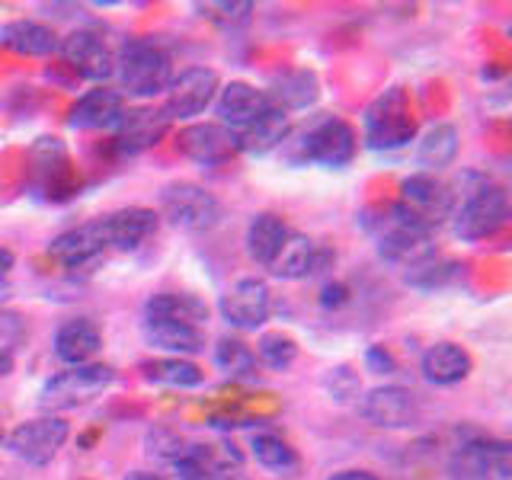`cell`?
Wrapping results in <instances>:
<instances>
[{
  "mask_svg": "<svg viewBox=\"0 0 512 480\" xmlns=\"http://www.w3.org/2000/svg\"><path fill=\"white\" fill-rule=\"evenodd\" d=\"M215 365L224 375L231 378H256V356L244 340H234V336H224L215 346Z\"/></svg>",
  "mask_w": 512,
  "mask_h": 480,
  "instance_id": "d6a6232c",
  "label": "cell"
},
{
  "mask_svg": "<svg viewBox=\"0 0 512 480\" xmlns=\"http://www.w3.org/2000/svg\"><path fill=\"white\" fill-rule=\"evenodd\" d=\"M250 448H253L256 464H263L266 471L285 474V471L298 468V452L282 436H276V432H256V436L250 439Z\"/></svg>",
  "mask_w": 512,
  "mask_h": 480,
  "instance_id": "1f68e13d",
  "label": "cell"
},
{
  "mask_svg": "<svg viewBox=\"0 0 512 480\" xmlns=\"http://www.w3.org/2000/svg\"><path fill=\"white\" fill-rule=\"evenodd\" d=\"M359 413L368 423L378 429H413L420 423V404L416 397L397 384H384V388H375L362 397Z\"/></svg>",
  "mask_w": 512,
  "mask_h": 480,
  "instance_id": "4fadbf2b",
  "label": "cell"
},
{
  "mask_svg": "<svg viewBox=\"0 0 512 480\" xmlns=\"http://www.w3.org/2000/svg\"><path fill=\"white\" fill-rule=\"evenodd\" d=\"M362 228L372 234L378 253L394 266L410 269L436 253V247H432V228L416 215H410L400 202L368 208L362 215Z\"/></svg>",
  "mask_w": 512,
  "mask_h": 480,
  "instance_id": "6da1fadb",
  "label": "cell"
},
{
  "mask_svg": "<svg viewBox=\"0 0 512 480\" xmlns=\"http://www.w3.org/2000/svg\"><path fill=\"white\" fill-rule=\"evenodd\" d=\"M0 45L26 58H45L58 52V36L52 26L39 20H10L7 26H0Z\"/></svg>",
  "mask_w": 512,
  "mask_h": 480,
  "instance_id": "484cf974",
  "label": "cell"
},
{
  "mask_svg": "<svg viewBox=\"0 0 512 480\" xmlns=\"http://www.w3.org/2000/svg\"><path fill=\"white\" fill-rule=\"evenodd\" d=\"M288 132H292V122H288L285 112L269 109L263 119H256L253 125L240 128V132H234L231 138H234V148L244 151V154H269V151L282 148Z\"/></svg>",
  "mask_w": 512,
  "mask_h": 480,
  "instance_id": "4316f807",
  "label": "cell"
},
{
  "mask_svg": "<svg viewBox=\"0 0 512 480\" xmlns=\"http://www.w3.org/2000/svg\"><path fill=\"white\" fill-rule=\"evenodd\" d=\"M13 269V253L10 250H0V276L7 279V272Z\"/></svg>",
  "mask_w": 512,
  "mask_h": 480,
  "instance_id": "b9f144b4",
  "label": "cell"
},
{
  "mask_svg": "<svg viewBox=\"0 0 512 480\" xmlns=\"http://www.w3.org/2000/svg\"><path fill=\"white\" fill-rule=\"evenodd\" d=\"M7 292H10V285H7V279H4V276H0V301L7 298Z\"/></svg>",
  "mask_w": 512,
  "mask_h": 480,
  "instance_id": "ee69618b",
  "label": "cell"
},
{
  "mask_svg": "<svg viewBox=\"0 0 512 480\" xmlns=\"http://www.w3.org/2000/svg\"><path fill=\"white\" fill-rule=\"evenodd\" d=\"M400 205L407 208L410 215H416L423 224L429 228H436L439 221H445L452 215V205H455V192L448 189L442 180L429 173H416V176H407L404 183H400Z\"/></svg>",
  "mask_w": 512,
  "mask_h": 480,
  "instance_id": "5bb4252c",
  "label": "cell"
},
{
  "mask_svg": "<svg viewBox=\"0 0 512 480\" xmlns=\"http://www.w3.org/2000/svg\"><path fill=\"white\" fill-rule=\"evenodd\" d=\"M68 436H71V426L64 423L61 416H36V420H26L16 426L4 442L20 461L42 468V464H48L61 452V445L68 442Z\"/></svg>",
  "mask_w": 512,
  "mask_h": 480,
  "instance_id": "9c48e42d",
  "label": "cell"
},
{
  "mask_svg": "<svg viewBox=\"0 0 512 480\" xmlns=\"http://www.w3.org/2000/svg\"><path fill=\"white\" fill-rule=\"evenodd\" d=\"M253 4L250 0H205V4H196V13L202 20L215 23L218 29H244L253 20Z\"/></svg>",
  "mask_w": 512,
  "mask_h": 480,
  "instance_id": "836d02e7",
  "label": "cell"
},
{
  "mask_svg": "<svg viewBox=\"0 0 512 480\" xmlns=\"http://www.w3.org/2000/svg\"><path fill=\"white\" fill-rule=\"evenodd\" d=\"M365 144L375 151H397L413 141L416 116L410 106V93L404 87L384 90L378 100L365 109Z\"/></svg>",
  "mask_w": 512,
  "mask_h": 480,
  "instance_id": "5b68a950",
  "label": "cell"
},
{
  "mask_svg": "<svg viewBox=\"0 0 512 480\" xmlns=\"http://www.w3.org/2000/svg\"><path fill=\"white\" fill-rule=\"evenodd\" d=\"M359 151V135L340 116H314L298 132H288L282 154L288 164H317V167H349Z\"/></svg>",
  "mask_w": 512,
  "mask_h": 480,
  "instance_id": "7a4b0ae2",
  "label": "cell"
},
{
  "mask_svg": "<svg viewBox=\"0 0 512 480\" xmlns=\"http://www.w3.org/2000/svg\"><path fill=\"white\" fill-rule=\"evenodd\" d=\"M189 442L192 439H186L183 432L167 429V426H154L148 436H144V448H148V455L157 458V461H164V464L180 461L186 455Z\"/></svg>",
  "mask_w": 512,
  "mask_h": 480,
  "instance_id": "8d00e7d4",
  "label": "cell"
},
{
  "mask_svg": "<svg viewBox=\"0 0 512 480\" xmlns=\"http://www.w3.org/2000/svg\"><path fill=\"white\" fill-rule=\"evenodd\" d=\"M116 381V372L109 365L90 362V365H74L68 372H58L45 381L42 388V407L48 410H71L103 394L109 384Z\"/></svg>",
  "mask_w": 512,
  "mask_h": 480,
  "instance_id": "ba28073f",
  "label": "cell"
},
{
  "mask_svg": "<svg viewBox=\"0 0 512 480\" xmlns=\"http://www.w3.org/2000/svg\"><path fill=\"white\" fill-rule=\"evenodd\" d=\"M119 84L128 96H141V100H151L160 96L173 80L170 71V55L151 39H128L119 55H116V71Z\"/></svg>",
  "mask_w": 512,
  "mask_h": 480,
  "instance_id": "277c9868",
  "label": "cell"
},
{
  "mask_svg": "<svg viewBox=\"0 0 512 480\" xmlns=\"http://www.w3.org/2000/svg\"><path fill=\"white\" fill-rule=\"evenodd\" d=\"M141 372L148 381L164 384V388H199L205 381V372L189 359H176V356H160V359H148L141 362Z\"/></svg>",
  "mask_w": 512,
  "mask_h": 480,
  "instance_id": "f546056e",
  "label": "cell"
},
{
  "mask_svg": "<svg viewBox=\"0 0 512 480\" xmlns=\"http://www.w3.org/2000/svg\"><path fill=\"white\" fill-rule=\"evenodd\" d=\"M125 112V100L119 90L96 87L87 90L84 96H77V103L71 106V125L80 132H96V128H112Z\"/></svg>",
  "mask_w": 512,
  "mask_h": 480,
  "instance_id": "7402d4cb",
  "label": "cell"
},
{
  "mask_svg": "<svg viewBox=\"0 0 512 480\" xmlns=\"http://www.w3.org/2000/svg\"><path fill=\"white\" fill-rule=\"evenodd\" d=\"M452 480H509L512 477V448L503 439L474 436L461 442L448 458Z\"/></svg>",
  "mask_w": 512,
  "mask_h": 480,
  "instance_id": "52a82bcc",
  "label": "cell"
},
{
  "mask_svg": "<svg viewBox=\"0 0 512 480\" xmlns=\"http://www.w3.org/2000/svg\"><path fill=\"white\" fill-rule=\"evenodd\" d=\"M218 311L237 330H260L272 314V292L263 279H237L218 298Z\"/></svg>",
  "mask_w": 512,
  "mask_h": 480,
  "instance_id": "7c38bea8",
  "label": "cell"
},
{
  "mask_svg": "<svg viewBox=\"0 0 512 480\" xmlns=\"http://www.w3.org/2000/svg\"><path fill=\"white\" fill-rule=\"evenodd\" d=\"M144 320H176V324L205 327L208 304L189 292H160L144 304Z\"/></svg>",
  "mask_w": 512,
  "mask_h": 480,
  "instance_id": "f1b7e54d",
  "label": "cell"
},
{
  "mask_svg": "<svg viewBox=\"0 0 512 480\" xmlns=\"http://www.w3.org/2000/svg\"><path fill=\"white\" fill-rule=\"evenodd\" d=\"M253 356L260 359L266 368H272V372H285V368H292V362L298 359V343L288 333L272 330V333H263L260 340H256Z\"/></svg>",
  "mask_w": 512,
  "mask_h": 480,
  "instance_id": "d590c367",
  "label": "cell"
},
{
  "mask_svg": "<svg viewBox=\"0 0 512 480\" xmlns=\"http://www.w3.org/2000/svg\"><path fill=\"white\" fill-rule=\"evenodd\" d=\"M160 215H164L173 228L180 231H212L218 228V221L224 218V205L218 202L215 192H208L199 183H167L160 189Z\"/></svg>",
  "mask_w": 512,
  "mask_h": 480,
  "instance_id": "8992f818",
  "label": "cell"
},
{
  "mask_svg": "<svg viewBox=\"0 0 512 480\" xmlns=\"http://www.w3.org/2000/svg\"><path fill=\"white\" fill-rule=\"evenodd\" d=\"M125 480H167L164 474H154V471H132Z\"/></svg>",
  "mask_w": 512,
  "mask_h": 480,
  "instance_id": "7bdbcfd3",
  "label": "cell"
},
{
  "mask_svg": "<svg viewBox=\"0 0 512 480\" xmlns=\"http://www.w3.org/2000/svg\"><path fill=\"white\" fill-rule=\"evenodd\" d=\"M170 119L164 109H128L116 122V144L125 154H138L164 138Z\"/></svg>",
  "mask_w": 512,
  "mask_h": 480,
  "instance_id": "44dd1931",
  "label": "cell"
},
{
  "mask_svg": "<svg viewBox=\"0 0 512 480\" xmlns=\"http://www.w3.org/2000/svg\"><path fill=\"white\" fill-rule=\"evenodd\" d=\"M141 333H144V340H148V346L167 352V356H176V359L196 356V352L205 349L202 327L176 324V320H144Z\"/></svg>",
  "mask_w": 512,
  "mask_h": 480,
  "instance_id": "d4e9b609",
  "label": "cell"
},
{
  "mask_svg": "<svg viewBox=\"0 0 512 480\" xmlns=\"http://www.w3.org/2000/svg\"><path fill=\"white\" fill-rule=\"evenodd\" d=\"M330 260H333V253L327 247H320V244H314L311 237L292 231L285 244H282L279 256L272 260L269 272H272V276H279V279L298 282V279L314 276V272H324V266Z\"/></svg>",
  "mask_w": 512,
  "mask_h": 480,
  "instance_id": "ac0fdd59",
  "label": "cell"
},
{
  "mask_svg": "<svg viewBox=\"0 0 512 480\" xmlns=\"http://www.w3.org/2000/svg\"><path fill=\"white\" fill-rule=\"evenodd\" d=\"M103 253H106V244L100 237V228H96V221L80 224V228H71V231H61L52 244H48V256H52L55 263H61L64 269L93 266Z\"/></svg>",
  "mask_w": 512,
  "mask_h": 480,
  "instance_id": "d6986e66",
  "label": "cell"
},
{
  "mask_svg": "<svg viewBox=\"0 0 512 480\" xmlns=\"http://www.w3.org/2000/svg\"><path fill=\"white\" fill-rule=\"evenodd\" d=\"M157 212L154 208H141V205H132V208H122V212H112L106 218L96 221V228H100V237L106 250H138L144 240H151L154 231H157Z\"/></svg>",
  "mask_w": 512,
  "mask_h": 480,
  "instance_id": "2e32d148",
  "label": "cell"
},
{
  "mask_svg": "<svg viewBox=\"0 0 512 480\" xmlns=\"http://www.w3.org/2000/svg\"><path fill=\"white\" fill-rule=\"evenodd\" d=\"M10 372H13V352L0 349V378H7Z\"/></svg>",
  "mask_w": 512,
  "mask_h": 480,
  "instance_id": "60d3db41",
  "label": "cell"
},
{
  "mask_svg": "<svg viewBox=\"0 0 512 480\" xmlns=\"http://www.w3.org/2000/svg\"><path fill=\"white\" fill-rule=\"evenodd\" d=\"M103 346V333L90 317H71L64 320L55 333V356L64 365H90L93 356Z\"/></svg>",
  "mask_w": 512,
  "mask_h": 480,
  "instance_id": "ffe728a7",
  "label": "cell"
},
{
  "mask_svg": "<svg viewBox=\"0 0 512 480\" xmlns=\"http://www.w3.org/2000/svg\"><path fill=\"white\" fill-rule=\"evenodd\" d=\"M212 106H215L218 125L228 128L231 135L240 132V128L253 125L256 119H263L272 109L266 90H256L253 84H244V80H231V84H224Z\"/></svg>",
  "mask_w": 512,
  "mask_h": 480,
  "instance_id": "9a60e30c",
  "label": "cell"
},
{
  "mask_svg": "<svg viewBox=\"0 0 512 480\" xmlns=\"http://www.w3.org/2000/svg\"><path fill=\"white\" fill-rule=\"evenodd\" d=\"M420 368H423V378L429 384H439V388H452V384H461L464 378L471 375L474 368V359L471 352L458 346V343H436L423 352L420 359Z\"/></svg>",
  "mask_w": 512,
  "mask_h": 480,
  "instance_id": "603a6c76",
  "label": "cell"
},
{
  "mask_svg": "<svg viewBox=\"0 0 512 480\" xmlns=\"http://www.w3.org/2000/svg\"><path fill=\"white\" fill-rule=\"evenodd\" d=\"M455 157H458V128L448 122L432 125L423 135L420 148H416V160H420V167L426 170H442L452 164Z\"/></svg>",
  "mask_w": 512,
  "mask_h": 480,
  "instance_id": "4dcf8cb0",
  "label": "cell"
},
{
  "mask_svg": "<svg viewBox=\"0 0 512 480\" xmlns=\"http://www.w3.org/2000/svg\"><path fill=\"white\" fill-rule=\"evenodd\" d=\"M269 96V106L279 109V112H301V109H311L320 96V80L314 71L308 68H295V71H285L272 80V87L266 90Z\"/></svg>",
  "mask_w": 512,
  "mask_h": 480,
  "instance_id": "cb8c5ba5",
  "label": "cell"
},
{
  "mask_svg": "<svg viewBox=\"0 0 512 480\" xmlns=\"http://www.w3.org/2000/svg\"><path fill=\"white\" fill-rule=\"evenodd\" d=\"M218 90H221V84L212 68H186L176 74L170 80V87L164 90V116L167 119L199 116V112H205L215 103Z\"/></svg>",
  "mask_w": 512,
  "mask_h": 480,
  "instance_id": "30bf717a",
  "label": "cell"
},
{
  "mask_svg": "<svg viewBox=\"0 0 512 480\" xmlns=\"http://www.w3.org/2000/svg\"><path fill=\"white\" fill-rule=\"evenodd\" d=\"M288 234H292V228H288L285 218H279V215L263 212V215L250 218V224H247V237H244L250 260L269 269L272 260L279 256L282 244L288 240Z\"/></svg>",
  "mask_w": 512,
  "mask_h": 480,
  "instance_id": "83f0119b",
  "label": "cell"
},
{
  "mask_svg": "<svg viewBox=\"0 0 512 480\" xmlns=\"http://www.w3.org/2000/svg\"><path fill=\"white\" fill-rule=\"evenodd\" d=\"M458 272H461V266H458L455 260H445V256L432 253V256H426V260L416 263V266H410L407 282H410L413 288H423V292H432V288H442V285H448L452 279H458Z\"/></svg>",
  "mask_w": 512,
  "mask_h": 480,
  "instance_id": "e575fe53",
  "label": "cell"
},
{
  "mask_svg": "<svg viewBox=\"0 0 512 480\" xmlns=\"http://www.w3.org/2000/svg\"><path fill=\"white\" fill-rule=\"evenodd\" d=\"M58 55L77 77L93 80V84H103L116 71V55H112L100 32L93 29H77L71 36H64L58 42Z\"/></svg>",
  "mask_w": 512,
  "mask_h": 480,
  "instance_id": "8fae6325",
  "label": "cell"
},
{
  "mask_svg": "<svg viewBox=\"0 0 512 480\" xmlns=\"http://www.w3.org/2000/svg\"><path fill=\"white\" fill-rule=\"evenodd\" d=\"M324 391L333 397V400H349V397H359V375L352 372L349 365H336L324 375Z\"/></svg>",
  "mask_w": 512,
  "mask_h": 480,
  "instance_id": "74e56055",
  "label": "cell"
},
{
  "mask_svg": "<svg viewBox=\"0 0 512 480\" xmlns=\"http://www.w3.org/2000/svg\"><path fill=\"white\" fill-rule=\"evenodd\" d=\"M330 480H378L372 471H359V468H346V471H336Z\"/></svg>",
  "mask_w": 512,
  "mask_h": 480,
  "instance_id": "ab89813d",
  "label": "cell"
},
{
  "mask_svg": "<svg viewBox=\"0 0 512 480\" xmlns=\"http://www.w3.org/2000/svg\"><path fill=\"white\" fill-rule=\"evenodd\" d=\"M4 439H7V436H4V432H0V445H4Z\"/></svg>",
  "mask_w": 512,
  "mask_h": 480,
  "instance_id": "f6af8a7d",
  "label": "cell"
},
{
  "mask_svg": "<svg viewBox=\"0 0 512 480\" xmlns=\"http://www.w3.org/2000/svg\"><path fill=\"white\" fill-rule=\"evenodd\" d=\"M176 151L183 157L196 160V164H224L237 148H234V138L224 125L218 122H196V125H186L180 135H176Z\"/></svg>",
  "mask_w": 512,
  "mask_h": 480,
  "instance_id": "e0dca14e",
  "label": "cell"
},
{
  "mask_svg": "<svg viewBox=\"0 0 512 480\" xmlns=\"http://www.w3.org/2000/svg\"><path fill=\"white\" fill-rule=\"evenodd\" d=\"M26 336V320L16 314V311H7L0 308V349H10L16 346Z\"/></svg>",
  "mask_w": 512,
  "mask_h": 480,
  "instance_id": "f35d334b",
  "label": "cell"
},
{
  "mask_svg": "<svg viewBox=\"0 0 512 480\" xmlns=\"http://www.w3.org/2000/svg\"><path fill=\"white\" fill-rule=\"evenodd\" d=\"M452 228L461 240H487L503 228L509 218V199L500 183L480 173H464V186L455 192Z\"/></svg>",
  "mask_w": 512,
  "mask_h": 480,
  "instance_id": "3957f363",
  "label": "cell"
}]
</instances>
